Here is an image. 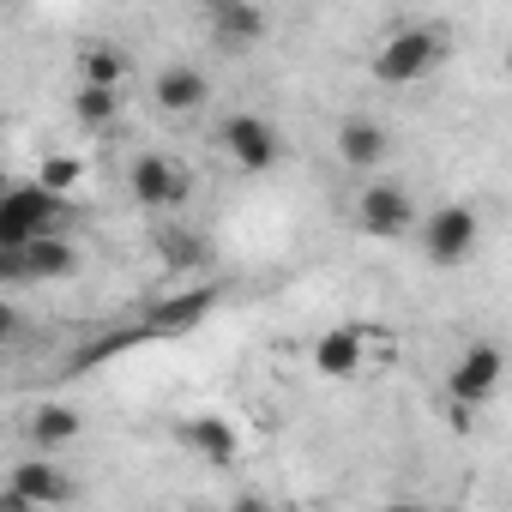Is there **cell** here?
<instances>
[{
  "label": "cell",
  "instance_id": "6da1fadb",
  "mask_svg": "<svg viewBox=\"0 0 512 512\" xmlns=\"http://www.w3.org/2000/svg\"><path fill=\"white\" fill-rule=\"evenodd\" d=\"M440 61H446V25H404L374 49V79L404 91V85L428 79Z\"/></svg>",
  "mask_w": 512,
  "mask_h": 512
},
{
  "label": "cell",
  "instance_id": "7a4b0ae2",
  "mask_svg": "<svg viewBox=\"0 0 512 512\" xmlns=\"http://www.w3.org/2000/svg\"><path fill=\"white\" fill-rule=\"evenodd\" d=\"M67 223V193H55L49 181H19L0 199V247H25L37 235H55Z\"/></svg>",
  "mask_w": 512,
  "mask_h": 512
},
{
  "label": "cell",
  "instance_id": "3957f363",
  "mask_svg": "<svg viewBox=\"0 0 512 512\" xmlns=\"http://www.w3.org/2000/svg\"><path fill=\"white\" fill-rule=\"evenodd\" d=\"M356 229H362V235H374V241H404L410 229H422L410 187H404V181H392V175H374V181L356 193Z\"/></svg>",
  "mask_w": 512,
  "mask_h": 512
},
{
  "label": "cell",
  "instance_id": "277c9868",
  "mask_svg": "<svg viewBox=\"0 0 512 512\" xmlns=\"http://www.w3.org/2000/svg\"><path fill=\"white\" fill-rule=\"evenodd\" d=\"M127 193H133V205H145V211H175V205L193 199V169L175 163L169 151H139V157L127 163Z\"/></svg>",
  "mask_w": 512,
  "mask_h": 512
},
{
  "label": "cell",
  "instance_id": "5b68a950",
  "mask_svg": "<svg viewBox=\"0 0 512 512\" xmlns=\"http://www.w3.org/2000/svg\"><path fill=\"white\" fill-rule=\"evenodd\" d=\"M422 253L428 266H464L470 253L482 247V211L476 205H440L434 217H422Z\"/></svg>",
  "mask_w": 512,
  "mask_h": 512
},
{
  "label": "cell",
  "instance_id": "8992f818",
  "mask_svg": "<svg viewBox=\"0 0 512 512\" xmlns=\"http://www.w3.org/2000/svg\"><path fill=\"white\" fill-rule=\"evenodd\" d=\"M79 272V247L55 229V235H37L25 247H0V278L7 284H49V278H73Z\"/></svg>",
  "mask_w": 512,
  "mask_h": 512
},
{
  "label": "cell",
  "instance_id": "52a82bcc",
  "mask_svg": "<svg viewBox=\"0 0 512 512\" xmlns=\"http://www.w3.org/2000/svg\"><path fill=\"white\" fill-rule=\"evenodd\" d=\"M500 380H506V350H500V344H488V338H476V344H464V350H458V362L446 368V398H458V404L482 410V404L500 392Z\"/></svg>",
  "mask_w": 512,
  "mask_h": 512
},
{
  "label": "cell",
  "instance_id": "ba28073f",
  "mask_svg": "<svg viewBox=\"0 0 512 512\" xmlns=\"http://www.w3.org/2000/svg\"><path fill=\"white\" fill-rule=\"evenodd\" d=\"M217 145H223V157H229L241 175H266V169L284 157V139H278V127H272L266 115H229V121L217 127Z\"/></svg>",
  "mask_w": 512,
  "mask_h": 512
},
{
  "label": "cell",
  "instance_id": "9c48e42d",
  "mask_svg": "<svg viewBox=\"0 0 512 512\" xmlns=\"http://www.w3.org/2000/svg\"><path fill=\"white\" fill-rule=\"evenodd\" d=\"M205 25H211V43L223 55H253L272 31L260 0H205Z\"/></svg>",
  "mask_w": 512,
  "mask_h": 512
},
{
  "label": "cell",
  "instance_id": "30bf717a",
  "mask_svg": "<svg viewBox=\"0 0 512 512\" xmlns=\"http://www.w3.org/2000/svg\"><path fill=\"white\" fill-rule=\"evenodd\" d=\"M392 151H398V139H392L386 121H374V115H344V121H338V163H344V169L374 175V169L392 163Z\"/></svg>",
  "mask_w": 512,
  "mask_h": 512
},
{
  "label": "cell",
  "instance_id": "8fae6325",
  "mask_svg": "<svg viewBox=\"0 0 512 512\" xmlns=\"http://www.w3.org/2000/svg\"><path fill=\"white\" fill-rule=\"evenodd\" d=\"M7 500L13 506H73L79 482L61 464H13L7 470Z\"/></svg>",
  "mask_w": 512,
  "mask_h": 512
},
{
  "label": "cell",
  "instance_id": "7c38bea8",
  "mask_svg": "<svg viewBox=\"0 0 512 512\" xmlns=\"http://www.w3.org/2000/svg\"><path fill=\"white\" fill-rule=\"evenodd\" d=\"M151 97H157V109H163V115H199V109L211 103V79H205V73H193L187 61H169V67H157Z\"/></svg>",
  "mask_w": 512,
  "mask_h": 512
},
{
  "label": "cell",
  "instance_id": "4fadbf2b",
  "mask_svg": "<svg viewBox=\"0 0 512 512\" xmlns=\"http://www.w3.org/2000/svg\"><path fill=\"white\" fill-rule=\"evenodd\" d=\"M175 440H181L199 464H217V470H229V464L241 458V434H235L223 416H193V422L175 428Z\"/></svg>",
  "mask_w": 512,
  "mask_h": 512
},
{
  "label": "cell",
  "instance_id": "5bb4252c",
  "mask_svg": "<svg viewBox=\"0 0 512 512\" xmlns=\"http://www.w3.org/2000/svg\"><path fill=\"white\" fill-rule=\"evenodd\" d=\"M314 368H320V374H332V380H350V374H362V332H356V326H338V332H326V338L314 344Z\"/></svg>",
  "mask_w": 512,
  "mask_h": 512
},
{
  "label": "cell",
  "instance_id": "9a60e30c",
  "mask_svg": "<svg viewBox=\"0 0 512 512\" xmlns=\"http://www.w3.org/2000/svg\"><path fill=\"white\" fill-rule=\"evenodd\" d=\"M79 428H85V416H79L73 404H43V410L31 416V446H37V452H61V446L79 440Z\"/></svg>",
  "mask_w": 512,
  "mask_h": 512
},
{
  "label": "cell",
  "instance_id": "2e32d148",
  "mask_svg": "<svg viewBox=\"0 0 512 512\" xmlns=\"http://www.w3.org/2000/svg\"><path fill=\"white\" fill-rule=\"evenodd\" d=\"M115 115H121V85H85V79H79V91H73V121H79V127H115Z\"/></svg>",
  "mask_w": 512,
  "mask_h": 512
},
{
  "label": "cell",
  "instance_id": "e0dca14e",
  "mask_svg": "<svg viewBox=\"0 0 512 512\" xmlns=\"http://www.w3.org/2000/svg\"><path fill=\"white\" fill-rule=\"evenodd\" d=\"M79 79L85 85H121L127 79V55L115 43H91V49H79Z\"/></svg>",
  "mask_w": 512,
  "mask_h": 512
},
{
  "label": "cell",
  "instance_id": "ac0fdd59",
  "mask_svg": "<svg viewBox=\"0 0 512 512\" xmlns=\"http://www.w3.org/2000/svg\"><path fill=\"white\" fill-rule=\"evenodd\" d=\"M43 181H49L55 193H67V187H79V163H73V157H49V163H43Z\"/></svg>",
  "mask_w": 512,
  "mask_h": 512
},
{
  "label": "cell",
  "instance_id": "d6986e66",
  "mask_svg": "<svg viewBox=\"0 0 512 512\" xmlns=\"http://www.w3.org/2000/svg\"><path fill=\"white\" fill-rule=\"evenodd\" d=\"M506 79H512V49H506Z\"/></svg>",
  "mask_w": 512,
  "mask_h": 512
}]
</instances>
